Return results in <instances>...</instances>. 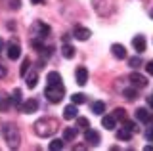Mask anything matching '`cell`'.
Returning a JSON list of instances; mask_svg holds the SVG:
<instances>
[{
  "label": "cell",
  "instance_id": "obj_1",
  "mask_svg": "<svg viewBox=\"0 0 153 151\" xmlns=\"http://www.w3.org/2000/svg\"><path fill=\"white\" fill-rule=\"evenodd\" d=\"M57 128H59V121L52 119V117H44V119H38L35 124H33V130L38 138H50L52 134H56Z\"/></svg>",
  "mask_w": 153,
  "mask_h": 151
},
{
  "label": "cell",
  "instance_id": "obj_2",
  "mask_svg": "<svg viewBox=\"0 0 153 151\" xmlns=\"http://www.w3.org/2000/svg\"><path fill=\"white\" fill-rule=\"evenodd\" d=\"M2 134H4V140H6V144H8L10 149H17V147H19L21 134H19V130H17L13 124H4Z\"/></svg>",
  "mask_w": 153,
  "mask_h": 151
},
{
  "label": "cell",
  "instance_id": "obj_3",
  "mask_svg": "<svg viewBox=\"0 0 153 151\" xmlns=\"http://www.w3.org/2000/svg\"><path fill=\"white\" fill-rule=\"evenodd\" d=\"M44 96H46V100L50 101V103H59L65 98L63 84H48L46 90H44Z\"/></svg>",
  "mask_w": 153,
  "mask_h": 151
},
{
  "label": "cell",
  "instance_id": "obj_4",
  "mask_svg": "<svg viewBox=\"0 0 153 151\" xmlns=\"http://www.w3.org/2000/svg\"><path fill=\"white\" fill-rule=\"evenodd\" d=\"M31 35H33V38L44 40L46 36L50 35V25H46L44 21H35L31 25Z\"/></svg>",
  "mask_w": 153,
  "mask_h": 151
},
{
  "label": "cell",
  "instance_id": "obj_5",
  "mask_svg": "<svg viewBox=\"0 0 153 151\" xmlns=\"http://www.w3.org/2000/svg\"><path fill=\"white\" fill-rule=\"evenodd\" d=\"M6 54H8V59H12V61H16L19 56H21V46L17 44V40H16V38L10 42V46H8Z\"/></svg>",
  "mask_w": 153,
  "mask_h": 151
},
{
  "label": "cell",
  "instance_id": "obj_6",
  "mask_svg": "<svg viewBox=\"0 0 153 151\" xmlns=\"http://www.w3.org/2000/svg\"><path fill=\"white\" fill-rule=\"evenodd\" d=\"M19 109H21V113H25V115H31V113H35L38 109V101L35 100V98H31V100L23 101L21 105H19Z\"/></svg>",
  "mask_w": 153,
  "mask_h": 151
},
{
  "label": "cell",
  "instance_id": "obj_7",
  "mask_svg": "<svg viewBox=\"0 0 153 151\" xmlns=\"http://www.w3.org/2000/svg\"><path fill=\"white\" fill-rule=\"evenodd\" d=\"M75 78H76V84H80V86H84L86 82H88V69L86 67H76V71H75Z\"/></svg>",
  "mask_w": 153,
  "mask_h": 151
},
{
  "label": "cell",
  "instance_id": "obj_8",
  "mask_svg": "<svg viewBox=\"0 0 153 151\" xmlns=\"http://www.w3.org/2000/svg\"><path fill=\"white\" fill-rule=\"evenodd\" d=\"M128 78H130V82H132L134 88H143V86H147V78L143 77V75H140V73H132Z\"/></svg>",
  "mask_w": 153,
  "mask_h": 151
},
{
  "label": "cell",
  "instance_id": "obj_9",
  "mask_svg": "<svg viewBox=\"0 0 153 151\" xmlns=\"http://www.w3.org/2000/svg\"><path fill=\"white\" fill-rule=\"evenodd\" d=\"M84 140H86V144H90V145H98L100 144V134L96 130L86 128L84 130Z\"/></svg>",
  "mask_w": 153,
  "mask_h": 151
},
{
  "label": "cell",
  "instance_id": "obj_10",
  "mask_svg": "<svg viewBox=\"0 0 153 151\" xmlns=\"http://www.w3.org/2000/svg\"><path fill=\"white\" fill-rule=\"evenodd\" d=\"M90 29H86V27H75V31H73V36L76 40H88L90 38Z\"/></svg>",
  "mask_w": 153,
  "mask_h": 151
},
{
  "label": "cell",
  "instance_id": "obj_11",
  "mask_svg": "<svg viewBox=\"0 0 153 151\" xmlns=\"http://www.w3.org/2000/svg\"><path fill=\"white\" fill-rule=\"evenodd\" d=\"M132 46H134V50H136L138 54H143V52H146V38H143L142 35L134 36V38H132Z\"/></svg>",
  "mask_w": 153,
  "mask_h": 151
},
{
  "label": "cell",
  "instance_id": "obj_12",
  "mask_svg": "<svg viewBox=\"0 0 153 151\" xmlns=\"http://www.w3.org/2000/svg\"><path fill=\"white\" fill-rule=\"evenodd\" d=\"M111 54L117 59H124L126 58V48H124L123 44H117V42H115V44H111Z\"/></svg>",
  "mask_w": 153,
  "mask_h": 151
},
{
  "label": "cell",
  "instance_id": "obj_13",
  "mask_svg": "<svg viewBox=\"0 0 153 151\" xmlns=\"http://www.w3.org/2000/svg\"><path fill=\"white\" fill-rule=\"evenodd\" d=\"M76 113H79V109H76V103H71V105H67L63 109V117L67 121H73L76 119Z\"/></svg>",
  "mask_w": 153,
  "mask_h": 151
},
{
  "label": "cell",
  "instance_id": "obj_14",
  "mask_svg": "<svg viewBox=\"0 0 153 151\" xmlns=\"http://www.w3.org/2000/svg\"><path fill=\"white\" fill-rule=\"evenodd\" d=\"M25 84H27L29 88H35L36 84H38V73H36V71H31V73L27 71V75H25Z\"/></svg>",
  "mask_w": 153,
  "mask_h": 151
},
{
  "label": "cell",
  "instance_id": "obj_15",
  "mask_svg": "<svg viewBox=\"0 0 153 151\" xmlns=\"http://www.w3.org/2000/svg\"><path fill=\"white\" fill-rule=\"evenodd\" d=\"M102 126L105 130H115V126H117V119H115L113 115H105L102 119Z\"/></svg>",
  "mask_w": 153,
  "mask_h": 151
},
{
  "label": "cell",
  "instance_id": "obj_16",
  "mask_svg": "<svg viewBox=\"0 0 153 151\" xmlns=\"http://www.w3.org/2000/svg\"><path fill=\"white\" fill-rule=\"evenodd\" d=\"M76 134H79V128H76V126H67L63 130V141H73L76 138Z\"/></svg>",
  "mask_w": 153,
  "mask_h": 151
},
{
  "label": "cell",
  "instance_id": "obj_17",
  "mask_svg": "<svg viewBox=\"0 0 153 151\" xmlns=\"http://www.w3.org/2000/svg\"><path fill=\"white\" fill-rule=\"evenodd\" d=\"M136 119L140 122H149V111L146 107H138L136 109Z\"/></svg>",
  "mask_w": 153,
  "mask_h": 151
},
{
  "label": "cell",
  "instance_id": "obj_18",
  "mask_svg": "<svg viewBox=\"0 0 153 151\" xmlns=\"http://www.w3.org/2000/svg\"><path fill=\"white\" fill-rule=\"evenodd\" d=\"M10 100H12V105L19 107V105L23 103V98H21V90H19V88H16V90L12 92V96H10Z\"/></svg>",
  "mask_w": 153,
  "mask_h": 151
},
{
  "label": "cell",
  "instance_id": "obj_19",
  "mask_svg": "<svg viewBox=\"0 0 153 151\" xmlns=\"http://www.w3.org/2000/svg\"><path fill=\"white\" fill-rule=\"evenodd\" d=\"M46 81H48V84H61V75L57 71H52V73H48Z\"/></svg>",
  "mask_w": 153,
  "mask_h": 151
},
{
  "label": "cell",
  "instance_id": "obj_20",
  "mask_svg": "<svg viewBox=\"0 0 153 151\" xmlns=\"http://www.w3.org/2000/svg\"><path fill=\"white\" fill-rule=\"evenodd\" d=\"M132 138V132L130 130H128V128H124V126H123V128L121 130H117V140H123V141H128V140H130Z\"/></svg>",
  "mask_w": 153,
  "mask_h": 151
},
{
  "label": "cell",
  "instance_id": "obj_21",
  "mask_svg": "<svg viewBox=\"0 0 153 151\" xmlns=\"http://www.w3.org/2000/svg\"><path fill=\"white\" fill-rule=\"evenodd\" d=\"M10 107H12V100H10V96H0V111H10Z\"/></svg>",
  "mask_w": 153,
  "mask_h": 151
},
{
  "label": "cell",
  "instance_id": "obj_22",
  "mask_svg": "<svg viewBox=\"0 0 153 151\" xmlns=\"http://www.w3.org/2000/svg\"><path fill=\"white\" fill-rule=\"evenodd\" d=\"M123 96H124V100L134 101V100H136V96H138V92H136V88H124V90H123Z\"/></svg>",
  "mask_w": 153,
  "mask_h": 151
},
{
  "label": "cell",
  "instance_id": "obj_23",
  "mask_svg": "<svg viewBox=\"0 0 153 151\" xmlns=\"http://www.w3.org/2000/svg\"><path fill=\"white\" fill-rule=\"evenodd\" d=\"M61 54H63V58H67V59H71L75 56V48L71 44H63L61 46Z\"/></svg>",
  "mask_w": 153,
  "mask_h": 151
},
{
  "label": "cell",
  "instance_id": "obj_24",
  "mask_svg": "<svg viewBox=\"0 0 153 151\" xmlns=\"http://www.w3.org/2000/svg\"><path fill=\"white\" fill-rule=\"evenodd\" d=\"M103 111H105V103L103 101H94L92 103V113L94 115H103Z\"/></svg>",
  "mask_w": 153,
  "mask_h": 151
},
{
  "label": "cell",
  "instance_id": "obj_25",
  "mask_svg": "<svg viewBox=\"0 0 153 151\" xmlns=\"http://www.w3.org/2000/svg\"><path fill=\"white\" fill-rule=\"evenodd\" d=\"M71 101L76 103V105H82V103H86V94H82V92L73 94V96H71Z\"/></svg>",
  "mask_w": 153,
  "mask_h": 151
},
{
  "label": "cell",
  "instance_id": "obj_26",
  "mask_svg": "<svg viewBox=\"0 0 153 151\" xmlns=\"http://www.w3.org/2000/svg\"><path fill=\"white\" fill-rule=\"evenodd\" d=\"M76 128H80V130H86V128H88V119H84V117H76Z\"/></svg>",
  "mask_w": 153,
  "mask_h": 151
},
{
  "label": "cell",
  "instance_id": "obj_27",
  "mask_svg": "<svg viewBox=\"0 0 153 151\" xmlns=\"http://www.w3.org/2000/svg\"><path fill=\"white\" fill-rule=\"evenodd\" d=\"M48 147H50V151H59V149H63V141L61 140H52Z\"/></svg>",
  "mask_w": 153,
  "mask_h": 151
},
{
  "label": "cell",
  "instance_id": "obj_28",
  "mask_svg": "<svg viewBox=\"0 0 153 151\" xmlns=\"http://www.w3.org/2000/svg\"><path fill=\"white\" fill-rule=\"evenodd\" d=\"M29 67H31V59L25 58V59H23V63H21V71H19V73H21V77H25V75H27Z\"/></svg>",
  "mask_w": 153,
  "mask_h": 151
},
{
  "label": "cell",
  "instance_id": "obj_29",
  "mask_svg": "<svg viewBox=\"0 0 153 151\" xmlns=\"http://www.w3.org/2000/svg\"><path fill=\"white\" fill-rule=\"evenodd\" d=\"M113 117H115L117 121H124V119H126V113H124V109H121V107H119V109H115Z\"/></svg>",
  "mask_w": 153,
  "mask_h": 151
},
{
  "label": "cell",
  "instance_id": "obj_30",
  "mask_svg": "<svg viewBox=\"0 0 153 151\" xmlns=\"http://www.w3.org/2000/svg\"><path fill=\"white\" fill-rule=\"evenodd\" d=\"M128 65H130L132 69H136V67H140V65H142V59L138 58V56H134V58L128 59Z\"/></svg>",
  "mask_w": 153,
  "mask_h": 151
},
{
  "label": "cell",
  "instance_id": "obj_31",
  "mask_svg": "<svg viewBox=\"0 0 153 151\" xmlns=\"http://www.w3.org/2000/svg\"><path fill=\"white\" fill-rule=\"evenodd\" d=\"M123 126H124V128H128L130 132H138V126L134 124L132 121H126V119H124V121H123Z\"/></svg>",
  "mask_w": 153,
  "mask_h": 151
},
{
  "label": "cell",
  "instance_id": "obj_32",
  "mask_svg": "<svg viewBox=\"0 0 153 151\" xmlns=\"http://www.w3.org/2000/svg\"><path fill=\"white\" fill-rule=\"evenodd\" d=\"M21 6V0H10V10H19Z\"/></svg>",
  "mask_w": 153,
  "mask_h": 151
},
{
  "label": "cell",
  "instance_id": "obj_33",
  "mask_svg": "<svg viewBox=\"0 0 153 151\" xmlns=\"http://www.w3.org/2000/svg\"><path fill=\"white\" fill-rule=\"evenodd\" d=\"M146 69H147V73H149V75H153V59H151V61H147Z\"/></svg>",
  "mask_w": 153,
  "mask_h": 151
},
{
  "label": "cell",
  "instance_id": "obj_34",
  "mask_svg": "<svg viewBox=\"0 0 153 151\" xmlns=\"http://www.w3.org/2000/svg\"><path fill=\"white\" fill-rule=\"evenodd\" d=\"M0 77H6V69L2 67V63H0Z\"/></svg>",
  "mask_w": 153,
  "mask_h": 151
},
{
  "label": "cell",
  "instance_id": "obj_35",
  "mask_svg": "<svg viewBox=\"0 0 153 151\" xmlns=\"http://www.w3.org/2000/svg\"><path fill=\"white\" fill-rule=\"evenodd\" d=\"M147 105H149V107H153V96H149V98H147Z\"/></svg>",
  "mask_w": 153,
  "mask_h": 151
},
{
  "label": "cell",
  "instance_id": "obj_36",
  "mask_svg": "<svg viewBox=\"0 0 153 151\" xmlns=\"http://www.w3.org/2000/svg\"><path fill=\"white\" fill-rule=\"evenodd\" d=\"M147 140H149V141H153V130H149V132H147Z\"/></svg>",
  "mask_w": 153,
  "mask_h": 151
},
{
  "label": "cell",
  "instance_id": "obj_37",
  "mask_svg": "<svg viewBox=\"0 0 153 151\" xmlns=\"http://www.w3.org/2000/svg\"><path fill=\"white\" fill-rule=\"evenodd\" d=\"M33 4H44V0H31Z\"/></svg>",
  "mask_w": 153,
  "mask_h": 151
},
{
  "label": "cell",
  "instance_id": "obj_38",
  "mask_svg": "<svg viewBox=\"0 0 153 151\" xmlns=\"http://www.w3.org/2000/svg\"><path fill=\"white\" fill-rule=\"evenodd\" d=\"M2 50H4V40L0 38V52H2Z\"/></svg>",
  "mask_w": 153,
  "mask_h": 151
},
{
  "label": "cell",
  "instance_id": "obj_39",
  "mask_svg": "<svg viewBox=\"0 0 153 151\" xmlns=\"http://www.w3.org/2000/svg\"><path fill=\"white\" fill-rule=\"evenodd\" d=\"M146 151H153V145H146Z\"/></svg>",
  "mask_w": 153,
  "mask_h": 151
},
{
  "label": "cell",
  "instance_id": "obj_40",
  "mask_svg": "<svg viewBox=\"0 0 153 151\" xmlns=\"http://www.w3.org/2000/svg\"><path fill=\"white\" fill-rule=\"evenodd\" d=\"M151 19H153V10H151Z\"/></svg>",
  "mask_w": 153,
  "mask_h": 151
}]
</instances>
